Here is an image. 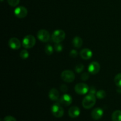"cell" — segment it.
<instances>
[{
    "label": "cell",
    "mask_w": 121,
    "mask_h": 121,
    "mask_svg": "<svg viewBox=\"0 0 121 121\" xmlns=\"http://www.w3.org/2000/svg\"><path fill=\"white\" fill-rule=\"evenodd\" d=\"M55 51H56L57 52H61L63 51V46L60 43H56V44L54 45V47Z\"/></svg>",
    "instance_id": "24"
},
{
    "label": "cell",
    "mask_w": 121,
    "mask_h": 121,
    "mask_svg": "<svg viewBox=\"0 0 121 121\" xmlns=\"http://www.w3.org/2000/svg\"><path fill=\"white\" fill-rule=\"evenodd\" d=\"M69 115L72 118H75L79 117L80 114V110L78 106H72L69 110Z\"/></svg>",
    "instance_id": "14"
},
{
    "label": "cell",
    "mask_w": 121,
    "mask_h": 121,
    "mask_svg": "<svg viewBox=\"0 0 121 121\" xmlns=\"http://www.w3.org/2000/svg\"><path fill=\"white\" fill-rule=\"evenodd\" d=\"M8 46L13 50H18L21 47V43L17 38L13 37L8 41Z\"/></svg>",
    "instance_id": "12"
},
{
    "label": "cell",
    "mask_w": 121,
    "mask_h": 121,
    "mask_svg": "<svg viewBox=\"0 0 121 121\" xmlns=\"http://www.w3.org/2000/svg\"><path fill=\"white\" fill-rule=\"evenodd\" d=\"M112 121H121V111L117 110L112 115Z\"/></svg>",
    "instance_id": "17"
},
{
    "label": "cell",
    "mask_w": 121,
    "mask_h": 121,
    "mask_svg": "<svg viewBox=\"0 0 121 121\" xmlns=\"http://www.w3.org/2000/svg\"><path fill=\"white\" fill-rule=\"evenodd\" d=\"M96 91L95 88L94 87H91L89 89V94L93 95H95L96 93Z\"/></svg>",
    "instance_id": "28"
},
{
    "label": "cell",
    "mask_w": 121,
    "mask_h": 121,
    "mask_svg": "<svg viewBox=\"0 0 121 121\" xmlns=\"http://www.w3.org/2000/svg\"><path fill=\"white\" fill-rule=\"evenodd\" d=\"M74 90L78 94L83 95H85L88 93L89 91V87L86 84L83 83H80L76 85Z\"/></svg>",
    "instance_id": "6"
},
{
    "label": "cell",
    "mask_w": 121,
    "mask_h": 121,
    "mask_svg": "<svg viewBox=\"0 0 121 121\" xmlns=\"http://www.w3.org/2000/svg\"><path fill=\"white\" fill-rule=\"evenodd\" d=\"M66 37L65 32L62 30H56L53 33L52 40L55 43H60L63 41Z\"/></svg>",
    "instance_id": "2"
},
{
    "label": "cell",
    "mask_w": 121,
    "mask_h": 121,
    "mask_svg": "<svg viewBox=\"0 0 121 121\" xmlns=\"http://www.w3.org/2000/svg\"><path fill=\"white\" fill-rule=\"evenodd\" d=\"M61 79L65 82L71 83L74 80L75 74L72 71L66 70L62 72L61 74Z\"/></svg>",
    "instance_id": "5"
},
{
    "label": "cell",
    "mask_w": 121,
    "mask_h": 121,
    "mask_svg": "<svg viewBox=\"0 0 121 121\" xmlns=\"http://www.w3.org/2000/svg\"><path fill=\"white\" fill-rule=\"evenodd\" d=\"M14 13L15 16L18 18H24L27 15L28 11H27V9L26 7L20 6V7H17L14 9Z\"/></svg>",
    "instance_id": "7"
},
{
    "label": "cell",
    "mask_w": 121,
    "mask_h": 121,
    "mask_svg": "<svg viewBox=\"0 0 121 121\" xmlns=\"http://www.w3.org/2000/svg\"><path fill=\"white\" fill-rule=\"evenodd\" d=\"M20 56L22 59H27L29 57V53L26 50H23L20 52Z\"/></svg>",
    "instance_id": "21"
},
{
    "label": "cell",
    "mask_w": 121,
    "mask_h": 121,
    "mask_svg": "<svg viewBox=\"0 0 121 121\" xmlns=\"http://www.w3.org/2000/svg\"><path fill=\"white\" fill-rule=\"evenodd\" d=\"M114 82L115 85L118 86V87L121 88V73L117 74L115 76L114 79Z\"/></svg>",
    "instance_id": "19"
},
{
    "label": "cell",
    "mask_w": 121,
    "mask_h": 121,
    "mask_svg": "<svg viewBox=\"0 0 121 121\" xmlns=\"http://www.w3.org/2000/svg\"><path fill=\"white\" fill-rule=\"evenodd\" d=\"M54 48L50 44L46 45L44 48L45 52H46V54L48 56H50L53 54V52H54Z\"/></svg>",
    "instance_id": "18"
},
{
    "label": "cell",
    "mask_w": 121,
    "mask_h": 121,
    "mask_svg": "<svg viewBox=\"0 0 121 121\" xmlns=\"http://www.w3.org/2000/svg\"><path fill=\"white\" fill-rule=\"evenodd\" d=\"M37 38L40 41L42 42L46 43L49 41L50 35L49 33L46 30H40L38 31L37 34Z\"/></svg>",
    "instance_id": "8"
},
{
    "label": "cell",
    "mask_w": 121,
    "mask_h": 121,
    "mask_svg": "<svg viewBox=\"0 0 121 121\" xmlns=\"http://www.w3.org/2000/svg\"><path fill=\"white\" fill-rule=\"evenodd\" d=\"M100 65L97 61H92L89 65L88 71L91 74H96L100 71Z\"/></svg>",
    "instance_id": "9"
},
{
    "label": "cell",
    "mask_w": 121,
    "mask_h": 121,
    "mask_svg": "<svg viewBox=\"0 0 121 121\" xmlns=\"http://www.w3.org/2000/svg\"><path fill=\"white\" fill-rule=\"evenodd\" d=\"M60 88H61V90L62 91V92H64V93H66L68 91V87H67V86L66 85H61Z\"/></svg>",
    "instance_id": "29"
},
{
    "label": "cell",
    "mask_w": 121,
    "mask_h": 121,
    "mask_svg": "<svg viewBox=\"0 0 121 121\" xmlns=\"http://www.w3.org/2000/svg\"><path fill=\"white\" fill-rule=\"evenodd\" d=\"M96 97L99 99H104V98L106 97V94L105 91H104V90H100V91H98L96 93Z\"/></svg>",
    "instance_id": "20"
},
{
    "label": "cell",
    "mask_w": 121,
    "mask_h": 121,
    "mask_svg": "<svg viewBox=\"0 0 121 121\" xmlns=\"http://www.w3.org/2000/svg\"><path fill=\"white\" fill-rule=\"evenodd\" d=\"M80 57L84 60H89L91 59L93 56L92 50L89 48H83L80 52Z\"/></svg>",
    "instance_id": "13"
},
{
    "label": "cell",
    "mask_w": 121,
    "mask_h": 121,
    "mask_svg": "<svg viewBox=\"0 0 121 121\" xmlns=\"http://www.w3.org/2000/svg\"><path fill=\"white\" fill-rule=\"evenodd\" d=\"M8 3L11 7H16L20 2V0H7Z\"/></svg>",
    "instance_id": "23"
},
{
    "label": "cell",
    "mask_w": 121,
    "mask_h": 121,
    "mask_svg": "<svg viewBox=\"0 0 121 121\" xmlns=\"http://www.w3.org/2000/svg\"><path fill=\"white\" fill-rule=\"evenodd\" d=\"M84 66L83 64H78L75 67V70L77 73H81L84 69Z\"/></svg>",
    "instance_id": "22"
},
{
    "label": "cell",
    "mask_w": 121,
    "mask_h": 121,
    "mask_svg": "<svg viewBox=\"0 0 121 121\" xmlns=\"http://www.w3.org/2000/svg\"><path fill=\"white\" fill-rule=\"evenodd\" d=\"M35 37L32 35H27L22 40V45L26 48H31L35 44Z\"/></svg>",
    "instance_id": "4"
},
{
    "label": "cell",
    "mask_w": 121,
    "mask_h": 121,
    "mask_svg": "<svg viewBox=\"0 0 121 121\" xmlns=\"http://www.w3.org/2000/svg\"><path fill=\"white\" fill-rule=\"evenodd\" d=\"M4 121H17L16 119L12 116H7L4 119Z\"/></svg>",
    "instance_id": "27"
},
{
    "label": "cell",
    "mask_w": 121,
    "mask_h": 121,
    "mask_svg": "<svg viewBox=\"0 0 121 121\" xmlns=\"http://www.w3.org/2000/svg\"><path fill=\"white\" fill-rule=\"evenodd\" d=\"M78 52H77L76 50H71L70 52V56L71 57L75 58L78 56Z\"/></svg>",
    "instance_id": "26"
},
{
    "label": "cell",
    "mask_w": 121,
    "mask_h": 121,
    "mask_svg": "<svg viewBox=\"0 0 121 121\" xmlns=\"http://www.w3.org/2000/svg\"><path fill=\"white\" fill-rule=\"evenodd\" d=\"M1 1H3V0H1Z\"/></svg>",
    "instance_id": "30"
},
{
    "label": "cell",
    "mask_w": 121,
    "mask_h": 121,
    "mask_svg": "<svg viewBox=\"0 0 121 121\" xmlns=\"http://www.w3.org/2000/svg\"><path fill=\"white\" fill-rule=\"evenodd\" d=\"M103 115H104V110L100 108H95L91 113L92 118L95 121H98L101 119Z\"/></svg>",
    "instance_id": "11"
},
{
    "label": "cell",
    "mask_w": 121,
    "mask_h": 121,
    "mask_svg": "<svg viewBox=\"0 0 121 121\" xmlns=\"http://www.w3.org/2000/svg\"><path fill=\"white\" fill-rule=\"evenodd\" d=\"M59 103L64 106H68L72 103V98L70 95L64 94L59 98Z\"/></svg>",
    "instance_id": "10"
},
{
    "label": "cell",
    "mask_w": 121,
    "mask_h": 121,
    "mask_svg": "<svg viewBox=\"0 0 121 121\" xmlns=\"http://www.w3.org/2000/svg\"><path fill=\"white\" fill-rule=\"evenodd\" d=\"M89 77V73H87V72H85V73H83L82 74L81 76H80V78H81V79L83 81H86V80H88Z\"/></svg>",
    "instance_id": "25"
},
{
    "label": "cell",
    "mask_w": 121,
    "mask_h": 121,
    "mask_svg": "<svg viewBox=\"0 0 121 121\" xmlns=\"http://www.w3.org/2000/svg\"><path fill=\"white\" fill-rule=\"evenodd\" d=\"M72 44L73 46L77 48H79L82 46L83 44V40L80 37L76 36L73 39L72 41Z\"/></svg>",
    "instance_id": "16"
},
{
    "label": "cell",
    "mask_w": 121,
    "mask_h": 121,
    "mask_svg": "<svg viewBox=\"0 0 121 121\" xmlns=\"http://www.w3.org/2000/svg\"><path fill=\"white\" fill-rule=\"evenodd\" d=\"M96 99L95 96L93 95L89 94L88 95L86 96L83 100V107L86 109H89L94 106L96 104Z\"/></svg>",
    "instance_id": "1"
},
{
    "label": "cell",
    "mask_w": 121,
    "mask_h": 121,
    "mask_svg": "<svg viewBox=\"0 0 121 121\" xmlns=\"http://www.w3.org/2000/svg\"><path fill=\"white\" fill-rule=\"evenodd\" d=\"M48 97L50 99L53 101H56L59 99V91L55 88H53L50 89L48 92Z\"/></svg>",
    "instance_id": "15"
},
{
    "label": "cell",
    "mask_w": 121,
    "mask_h": 121,
    "mask_svg": "<svg viewBox=\"0 0 121 121\" xmlns=\"http://www.w3.org/2000/svg\"><path fill=\"white\" fill-rule=\"evenodd\" d=\"M51 111L54 117L56 118H61L64 115V109L59 103H56L52 106Z\"/></svg>",
    "instance_id": "3"
}]
</instances>
